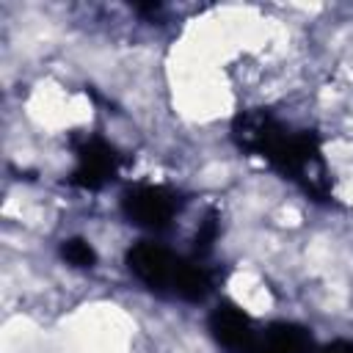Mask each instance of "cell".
I'll return each mask as SVG.
<instances>
[{
  "mask_svg": "<svg viewBox=\"0 0 353 353\" xmlns=\"http://www.w3.org/2000/svg\"><path fill=\"white\" fill-rule=\"evenodd\" d=\"M130 270L146 281L149 287H157V290H176V279L182 273V259H176L168 248L163 245H154V243H138L135 248H130Z\"/></svg>",
  "mask_w": 353,
  "mask_h": 353,
  "instance_id": "obj_1",
  "label": "cell"
},
{
  "mask_svg": "<svg viewBox=\"0 0 353 353\" xmlns=\"http://www.w3.org/2000/svg\"><path fill=\"white\" fill-rule=\"evenodd\" d=\"M124 210L135 223L160 229L174 218L176 201H174V193H168L165 188H138L127 193Z\"/></svg>",
  "mask_w": 353,
  "mask_h": 353,
  "instance_id": "obj_2",
  "label": "cell"
},
{
  "mask_svg": "<svg viewBox=\"0 0 353 353\" xmlns=\"http://www.w3.org/2000/svg\"><path fill=\"white\" fill-rule=\"evenodd\" d=\"M212 331L218 336V342L229 350H237V353H256V342H259V334L251 323V317L237 309V306H218V312L212 314Z\"/></svg>",
  "mask_w": 353,
  "mask_h": 353,
  "instance_id": "obj_3",
  "label": "cell"
},
{
  "mask_svg": "<svg viewBox=\"0 0 353 353\" xmlns=\"http://www.w3.org/2000/svg\"><path fill=\"white\" fill-rule=\"evenodd\" d=\"M312 345L309 334L290 323H276L265 334H259L256 353H306Z\"/></svg>",
  "mask_w": 353,
  "mask_h": 353,
  "instance_id": "obj_4",
  "label": "cell"
},
{
  "mask_svg": "<svg viewBox=\"0 0 353 353\" xmlns=\"http://www.w3.org/2000/svg\"><path fill=\"white\" fill-rule=\"evenodd\" d=\"M63 256H66L72 265H77V268H88V265H94V259H97L94 248H91L85 240H66V243H63Z\"/></svg>",
  "mask_w": 353,
  "mask_h": 353,
  "instance_id": "obj_5",
  "label": "cell"
},
{
  "mask_svg": "<svg viewBox=\"0 0 353 353\" xmlns=\"http://www.w3.org/2000/svg\"><path fill=\"white\" fill-rule=\"evenodd\" d=\"M320 353H353V342H334V345H325Z\"/></svg>",
  "mask_w": 353,
  "mask_h": 353,
  "instance_id": "obj_6",
  "label": "cell"
}]
</instances>
